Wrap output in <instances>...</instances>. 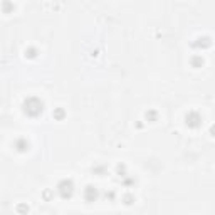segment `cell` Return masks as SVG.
<instances>
[{
	"mask_svg": "<svg viewBox=\"0 0 215 215\" xmlns=\"http://www.w3.org/2000/svg\"><path fill=\"white\" fill-rule=\"evenodd\" d=\"M42 103L39 101L37 98H29L25 103H24V111H25V114H29V116L35 118L39 116V114L42 113Z\"/></svg>",
	"mask_w": 215,
	"mask_h": 215,
	"instance_id": "6da1fadb",
	"label": "cell"
},
{
	"mask_svg": "<svg viewBox=\"0 0 215 215\" xmlns=\"http://www.w3.org/2000/svg\"><path fill=\"white\" fill-rule=\"evenodd\" d=\"M59 195L62 197V198H69L71 195H72V192H74V185H72V182L71 180H62L59 183Z\"/></svg>",
	"mask_w": 215,
	"mask_h": 215,
	"instance_id": "7a4b0ae2",
	"label": "cell"
},
{
	"mask_svg": "<svg viewBox=\"0 0 215 215\" xmlns=\"http://www.w3.org/2000/svg\"><path fill=\"white\" fill-rule=\"evenodd\" d=\"M86 195V200H89V202H92V200L98 198V190H96V187H88L84 192Z\"/></svg>",
	"mask_w": 215,
	"mask_h": 215,
	"instance_id": "3957f363",
	"label": "cell"
},
{
	"mask_svg": "<svg viewBox=\"0 0 215 215\" xmlns=\"http://www.w3.org/2000/svg\"><path fill=\"white\" fill-rule=\"evenodd\" d=\"M187 124L188 126H192V128H197L198 126V116L197 114H190V116H187Z\"/></svg>",
	"mask_w": 215,
	"mask_h": 215,
	"instance_id": "277c9868",
	"label": "cell"
}]
</instances>
